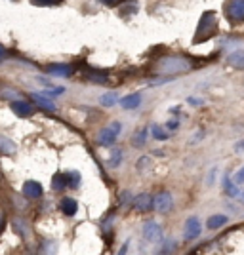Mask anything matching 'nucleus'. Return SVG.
Instances as JSON below:
<instances>
[{"instance_id":"f257e3e1","label":"nucleus","mask_w":244,"mask_h":255,"mask_svg":"<svg viewBox=\"0 0 244 255\" xmlns=\"http://www.w3.org/2000/svg\"><path fill=\"white\" fill-rule=\"evenodd\" d=\"M218 32V17H216V11H206L202 13L199 27H197V34H195V44H202L206 40H210L214 34Z\"/></svg>"},{"instance_id":"f03ea898","label":"nucleus","mask_w":244,"mask_h":255,"mask_svg":"<svg viewBox=\"0 0 244 255\" xmlns=\"http://www.w3.org/2000/svg\"><path fill=\"white\" fill-rule=\"evenodd\" d=\"M189 69H191V61L178 55H168L159 61V71L164 75H181V73H187Z\"/></svg>"},{"instance_id":"7ed1b4c3","label":"nucleus","mask_w":244,"mask_h":255,"mask_svg":"<svg viewBox=\"0 0 244 255\" xmlns=\"http://www.w3.org/2000/svg\"><path fill=\"white\" fill-rule=\"evenodd\" d=\"M174 206V198H172L170 192H160L153 198V208L160 213H168Z\"/></svg>"},{"instance_id":"20e7f679","label":"nucleus","mask_w":244,"mask_h":255,"mask_svg":"<svg viewBox=\"0 0 244 255\" xmlns=\"http://www.w3.org/2000/svg\"><path fill=\"white\" fill-rule=\"evenodd\" d=\"M143 238L147 242H160L162 240V227L157 221H147L143 225Z\"/></svg>"},{"instance_id":"39448f33","label":"nucleus","mask_w":244,"mask_h":255,"mask_svg":"<svg viewBox=\"0 0 244 255\" xmlns=\"http://www.w3.org/2000/svg\"><path fill=\"white\" fill-rule=\"evenodd\" d=\"M202 233V225L199 221V217H191V219H187V223H185V240L187 242H191V240H197Z\"/></svg>"},{"instance_id":"423d86ee","label":"nucleus","mask_w":244,"mask_h":255,"mask_svg":"<svg viewBox=\"0 0 244 255\" xmlns=\"http://www.w3.org/2000/svg\"><path fill=\"white\" fill-rule=\"evenodd\" d=\"M227 15L233 21H244V0H229Z\"/></svg>"},{"instance_id":"0eeeda50","label":"nucleus","mask_w":244,"mask_h":255,"mask_svg":"<svg viewBox=\"0 0 244 255\" xmlns=\"http://www.w3.org/2000/svg\"><path fill=\"white\" fill-rule=\"evenodd\" d=\"M23 194L27 198H40L42 196V185L38 181H27L23 185Z\"/></svg>"},{"instance_id":"6e6552de","label":"nucleus","mask_w":244,"mask_h":255,"mask_svg":"<svg viewBox=\"0 0 244 255\" xmlns=\"http://www.w3.org/2000/svg\"><path fill=\"white\" fill-rule=\"evenodd\" d=\"M11 111L17 115V117H31L34 113V107L29 101H13L11 103Z\"/></svg>"},{"instance_id":"1a4fd4ad","label":"nucleus","mask_w":244,"mask_h":255,"mask_svg":"<svg viewBox=\"0 0 244 255\" xmlns=\"http://www.w3.org/2000/svg\"><path fill=\"white\" fill-rule=\"evenodd\" d=\"M134 208L138 212H149L153 208V196L151 194H139L138 198L134 200Z\"/></svg>"},{"instance_id":"9d476101","label":"nucleus","mask_w":244,"mask_h":255,"mask_svg":"<svg viewBox=\"0 0 244 255\" xmlns=\"http://www.w3.org/2000/svg\"><path fill=\"white\" fill-rule=\"evenodd\" d=\"M115 139H117V133H115L111 128H105V129H101V131H99V135H97V141H99V145H103V147H109V145H113V143H115Z\"/></svg>"},{"instance_id":"9b49d317","label":"nucleus","mask_w":244,"mask_h":255,"mask_svg":"<svg viewBox=\"0 0 244 255\" xmlns=\"http://www.w3.org/2000/svg\"><path fill=\"white\" fill-rule=\"evenodd\" d=\"M139 103H141V96H139V94H130V96L120 99V105L124 107L126 111H134V109H138Z\"/></svg>"},{"instance_id":"f8f14e48","label":"nucleus","mask_w":244,"mask_h":255,"mask_svg":"<svg viewBox=\"0 0 244 255\" xmlns=\"http://www.w3.org/2000/svg\"><path fill=\"white\" fill-rule=\"evenodd\" d=\"M227 221H229V217H227V215H223V213H216V215H212V217L206 221V227H208L210 231H214V229H222Z\"/></svg>"},{"instance_id":"ddd939ff","label":"nucleus","mask_w":244,"mask_h":255,"mask_svg":"<svg viewBox=\"0 0 244 255\" xmlns=\"http://www.w3.org/2000/svg\"><path fill=\"white\" fill-rule=\"evenodd\" d=\"M48 73H52V75H55V76H69V75H73V67L67 63L50 65V67H48Z\"/></svg>"},{"instance_id":"4468645a","label":"nucleus","mask_w":244,"mask_h":255,"mask_svg":"<svg viewBox=\"0 0 244 255\" xmlns=\"http://www.w3.org/2000/svg\"><path fill=\"white\" fill-rule=\"evenodd\" d=\"M61 212H63L65 215H69V217L76 215V212H78L76 200H74V198H63V200H61Z\"/></svg>"},{"instance_id":"2eb2a0df","label":"nucleus","mask_w":244,"mask_h":255,"mask_svg":"<svg viewBox=\"0 0 244 255\" xmlns=\"http://www.w3.org/2000/svg\"><path fill=\"white\" fill-rule=\"evenodd\" d=\"M227 63L237 69H244V52L243 50H237L227 57Z\"/></svg>"},{"instance_id":"dca6fc26","label":"nucleus","mask_w":244,"mask_h":255,"mask_svg":"<svg viewBox=\"0 0 244 255\" xmlns=\"http://www.w3.org/2000/svg\"><path fill=\"white\" fill-rule=\"evenodd\" d=\"M32 99H34V103L40 107V109H44V111H50V113H52V111L57 109V107L53 105L50 99H46L42 94H40V96H38V94H32Z\"/></svg>"},{"instance_id":"f3484780","label":"nucleus","mask_w":244,"mask_h":255,"mask_svg":"<svg viewBox=\"0 0 244 255\" xmlns=\"http://www.w3.org/2000/svg\"><path fill=\"white\" fill-rule=\"evenodd\" d=\"M65 187H69V183H67V173H55L52 177V189L53 191H63Z\"/></svg>"},{"instance_id":"a211bd4d","label":"nucleus","mask_w":244,"mask_h":255,"mask_svg":"<svg viewBox=\"0 0 244 255\" xmlns=\"http://www.w3.org/2000/svg\"><path fill=\"white\" fill-rule=\"evenodd\" d=\"M117 101H118V96L115 92H109V94H103V96L99 97V103L103 107H113Z\"/></svg>"},{"instance_id":"6ab92c4d","label":"nucleus","mask_w":244,"mask_h":255,"mask_svg":"<svg viewBox=\"0 0 244 255\" xmlns=\"http://www.w3.org/2000/svg\"><path fill=\"white\" fill-rule=\"evenodd\" d=\"M223 191L227 192L229 196H237V194H239V189H237V185L231 183L229 175H225V179H223Z\"/></svg>"},{"instance_id":"aec40b11","label":"nucleus","mask_w":244,"mask_h":255,"mask_svg":"<svg viewBox=\"0 0 244 255\" xmlns=\"http://www.w3.org/2000/svg\"><path fill=\"white\" fill-rule=\"evenodd\" d=\"M0 150L4 152V154H13L15 152V145L8 141L6 137H0Z\"/></svg>"},{"instance_id":"412c9836","label":"nucleus","mask_w":244,"mask_h":255,"mask_svg":"<svg viewBox=\"0 0 244 255\" xmlns=\"http://www.w3.org/2000/svg\"><path fill=\"white\" fill-rule=\"evenodd\" d=\"M67 183H69V187L76 189V187L80 185V175H78V171H74V170L67 171Z\"/></svg>"},{"instance_id":"4be33fe9","label":"nucleus","mask_w":244,"mask_h":255,"mask_svg":"<svg viewBox=\"0 0 244 255\" xmlns=\"http://www.w3.org/2000/svg\"><path fill=\"white\" fill-rule=\"evenodd\" d=\"M63 92H65L63 86H55V88H52V90H46V92H42V96L44 97H57V96H61Z\"/></svg>"},{"instance_id":"5701e85b","label":"nucleus","mask_w":244,"mask_h":255,"mask_svg":"<svg viewBox=\"0 0 244 255\" xmlns=\"http://www.w3.org/2000/svg\"><path fill=\"white\" fill-rule=\"evenodd\" d=\"M153 137L159 139V141H166L168 135H166V131H164V129H160L159 126H153Z\"/></svg>"},{"instance_id":"b1692460","label":"nucleus","mask_w":244,"mask_h":255,"mask_svg":"<svg viewBox=\"0 0 244 255\" xmlns=\"http://www.w3.org/2000/svg\"><path fill=\"white\" fill-rule=\"evenodd\" d=\"M120 158H122V152H120V150H115L113 156L109 158V166H111V168H113V166H118V164H120Z\"/></svg>"},{"instance_id":"393cba45","label":"nucleus","mask_w":244,"mask_h":255,"mask_svg":"<svg viewBox=\"0 0 244 255\" xmlns=\"http://www.w3.org/2000/svg\"><path fill=\"white\" fill-rule=\"evenodd\" d=\"M145 139H147V129H139V133L136 135V141H134V143L139 147V145H143V143H145Z\"/></svg>"},{"instance_id":"a878e982","label":"nucleus","mask_w":244,"mask_h":255,"mask_svg":"<svg viewBox=\"0 0 244 255\" xmlns=\"http://www.w3.org/2000/svg\"><path fill=\"white\" fill-rule=\"evenodd\" d=\"M31 2L36 6H52V4H59L61 0H31Z\"/></svg>"},{"instance_id":"bb28decb","label":"nucleus","mask_w":244,"mask_h":255,"mask_svg":"<svg viewBox=\"0 0 244 255\" xmlns=\"http://www.w3.org/2000/svg\"><path fill=\"white\" fill-rule=\"evenodd\" d=\"M90 80H92V82H107L105 75H97V73H92V75H90Z\"/></svg>"},{"instance_id":"cd10ccee","label":"nucleus","mask_w":244,"mask_h":255,"mask_svg":"<svg viewBox=\"0 0 244 255\" xmlns=\"http://www.w3.org/2000/svg\"><path fill=\"white\" fill-rule=\"evenodd\" d=\"M4 229H6V215L0 212V234H2Z\"/></svg>"},{"instance_id":"c85d7f7f","label":"nucleus","mask_w":244,"mask_h":255,"mask_svg":"<svg viewBox=\"0 0 244 255\" xmlns=\"http://www.w3.org/2000/svg\"><path fill=\"white\" fill-rule=\"evenodd\" d=\"M111 129L115 131V133H120V129H122V126H120V122H113V126H111Z\"/></svg>"},{"instance_id":"c756f323","label":"nucleus","mask_w":244,"mask_h":255,"mask_svg":"<svg viewBox=\"0 0 244 255\" xmlns=\"http://www.w3.org/2000/svg\"><path fill=\"white\" fill-rule=\"evenodd\" d=\"M241 181H244V168L235 175V183H241Z\"/></svg>"},{"instance_id":"7c9ffc66","label":"nucleus","mask_w":244,"mask_h":255,"mask_svg":"<svg viewBox=\"0 0 244 255\" xmlns=\"http://www.w3.org/2000/svg\"><path fill=\"white\" fill-rule=\"evenodd\" d=\"M178 128H180V122H178V120H170V122H168V129H178Z\"/></svg>"},{"instance_id":"2f4dec72","label":"nucleus","mask_w":244,"mask_h":255,"mask_svg":"<svg viewBox=\"0 0 244 255\" xmlns=\"http://www.w3.org/2000/svg\"><path fill=\"white\" fill-rule=\"evenodd\" d=\"M214 177H216V168L210 170V175H208V185H212L214 183Z\"/></svg>"},{"instance_id":"473e14b6","label":"nucleus","mask_w":244,"mask_h":255,"mask_svg":"<svg viewBox=\"0 0 244 255\" xmlns=\"http://www.w3.org/2000/svg\"><path fill=\"white\" fill-rule=\"evenodd\" d=\"M99 2H103V4H107V6H115V4H118L120 0H99Z\"/></svg>"},{"instance_id":"72a5a7b5","label":"nucleus","mask_w":244,"mask_h":255,"mask_svg":"<svg viewBox=\"0 0 244 255\" xmlns=\"http://www.w3.org/2000/svg\"><path fill=\"white\" fill-rule=\"evenodd\" d=\"M4 55H6V48H4V46H2V44H0V59H2V57H4Z\"/></svg>"},{"instance_id":"f704fd0d","label":"nucleus","mask_w":244,"mask_h":255,"mask_svg":"<svg viewBox=\"0 0 244 255\" xmlns=\"http://www.w3.org/2000/svg\"><path fill=\"white\" fill-rule=\"evenodd\" d=\"M237 149H244V141H243V143H239V145H237Z\"/></svg>"}]
</instances>
